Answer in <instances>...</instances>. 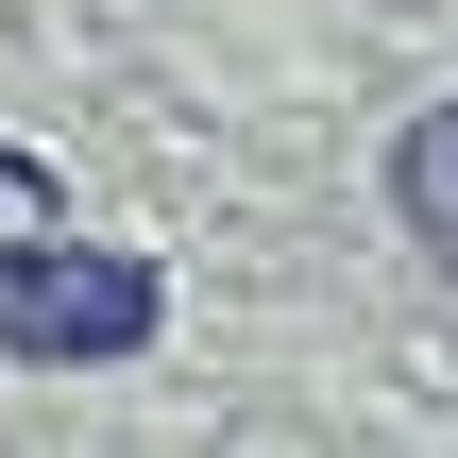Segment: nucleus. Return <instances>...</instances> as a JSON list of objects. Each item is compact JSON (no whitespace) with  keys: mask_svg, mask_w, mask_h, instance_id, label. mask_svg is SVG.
I'll return each mask as SVG.
<instances>
[{"mask_svg":"<svg viewBox=\"0 0 458 458\" xmlns=\"http://www.w3.org/2000/svg\"><path fill=\"white\" fill-rule=\"evenodd\" d=\"M391 204H408V238H425V255L458 272V102H442V119H408V136H391Z\"/></svg>","mask_w":458,"mask_h":458,"instance_id":"f03ea898","label":"nucleus"},{"mask_svg":"<svg viewBox=\"0 0 458 458\" xmlns=\"http://www.w3.org/2000/svg\"><path fill=\"white\" fill-rule=\"evenodd\" d=\"M51 221H68V204H51V170H34V153H0V272H17Z\"/></svg>","mask_w":458,"mask_h":458,"instance_id":"7ed1b4c3","label":"nucleus"},{"mask_svg":"<svg viewBox=\"0 0 458 458\" xmlns=\"http://www.w3.org/2000/svg\"><path fill=\"white\" fill-rule=\"evenodd\" d=\"M0 340L51 357V374H102V357L153 340V272H136V255H68V238H34V272L0 289Z\"/></svg>","mask_w":458,"mask_h":458,"instance_id":"f257e3e1","label":"nucleus"}]
</instances>
